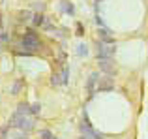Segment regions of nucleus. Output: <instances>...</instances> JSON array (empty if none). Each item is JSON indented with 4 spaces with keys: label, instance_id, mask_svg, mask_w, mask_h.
I'll return each mask as SVG.
<instances>
[{
    "label": "nucleus",
    "instance_id": "obj_1",
    "mask_svg": "<svg viewBox=\"0 0 148 139\" xmlns=\"http://www.w3.org/2000/svg\"><path fill=\"white\" fill-rule=\"evenodd\" d=\"M11 128L15 130H23V132H28L34 128V118L30 115H23V113H13L11 117Z\"/></svg>",
    "mask_w": 148,
    "mask_h": 139
},
{
    "label": "nucleus",
    "instance_id": "obj_2",
    "mask_svg": "<svg viewBox=\"0 0 148 139\" xmlns=\"http://www.w3.org/2000/svg\"><path fill=\"white\" fill-rule=\"evenodd\" d=\"M21 47L25 49V51L34 53V51H40L41 49V41L36 38V34L28 32V34H25V38L21 40Z\"/></svg>",
    "mask_w": 148,
    "mask_h": 139
},
{
    "label": "nucleus",
    "instance_id": "obj_3",
    "mask_svg": "<svg viewBox=\"0 0 148 139\" xmlns=\"http://www.w3.org/2000/svg\"><path fill=\"white\" fill-rule=\"evenodd\" d=\"M114 55V45L111 41H98V58H112Z\"/></svg>",
    "mask_w": 148,
    "mask_h": 139
},
{
    "label": "nucleus",
    "instance_id": "obj_4",
    "mask_svg": "<svg viewBox=\"0 0 148 139\" xmlns=\"http://www.w3.org/2000/svg\"><path fill=\"white\" fill-rule=\"evenodd\" d=\"M98 64H99L101 72L109 73V75H112V73H114V64H112V58H98Z\"/></svg>",
    "mask_w": 148,
    "mask_h": 139
},
{
    "label": "nucleus",
    "instance_id": "obj_5",
    "mask_svg": "<svg viewBox=\"0 0 148 139\" xmlns=\"http://www.w3.org/2000/svg\"><path fill=\"white\" fill-rule=\"evenodd\" d=\"M8 139H26V133H23V132H19V130H15V132L10 133V137H8Z\"/></svg>",
    "mask_w": 148,
    "mask_h": 139
},
{
    "label": "nucleus",
    "instance_id": "obj_6",
    "mask_svg": "<svg viewBox=\"0 0 148 139\" xmlns=\"http://www.w3.org/2000/svg\"><path fill=\"white\" fill-rule=\"evenodd\" d=\"M30 113H32V115L40 113V103H32V105H30Z\"/></svg>",
    "mask_w": 148,
    "mask_h": 139
},
{
    "label": "nucleus",
    "instance_id": "obj_7",
    "mask_svg": "<svg viewBox=\"0 0 148 139\" xmlns=\"http://www.w3.org/2000/svg\"><path fill=\"white\" fill-rule=\"evenodd\" d=\"M41 139H56V137H53V133H51L49 130H43V132H41Z\"/></svg>",
    "mask_w": 148,
    "mask_h": 139
},
{
    "label": "nucleus",
    "instance_id": "obj_8",
    "mask_svg": "<svg viewBox=\"0 0 148 139\" xmlns=\"http://www.w3.org/2000/svg\"><path fill=\"white\" fill-rule=\"evenodd\" d=\"M34 25H43V15H36V21Z\"/></svg>",
    "mask_w": 148,
    "mask_h": 139
}]
</instances>
